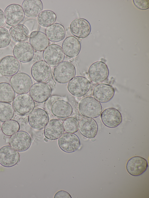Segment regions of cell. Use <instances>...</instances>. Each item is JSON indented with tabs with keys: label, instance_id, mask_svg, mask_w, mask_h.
<instances>
[{
	"label": "cell",
	"instance_id": "cell-16",
	"mask_svg": "<svg viewBox=\"0 0 149 198\" xmlns=\"http://www.w3.org/2000/svg\"><path fill=\"white\" fill-rule=\"evenodd\" d=\"M71 33L74 36L80 38H84L90 34L91 27L89 22L83 18L76 19L71 23L70 26Z\"/></svg>",
	"mask_w": 149,
	"mask_h": 198
},
{
	"label": "cell",
	"instance_id": "cell-28",
	"mask_svg": "<svg viewBox=\"0 0 149 198\" xmlns=\"http://www.w3.org/2000/svg\"><path fill=\"white\" fill-rule=\"evenodd\" d=\"M9 31L11 38L16 42H25L28 39L30 35L27 28L24 25L21 24L12 26Z\"/></svg>",
	"mask_w": 149,
	"mask_h": 198
},
{
	"label": "cell",
	"instance_id": "cell-27",
	"mask_svg": "<svg viewBox=\"0 0 149 198\" xmlns=\"http://www.w3.org/2000/svg\"><path fill=\"white\" fill-rule=\"evenodd\" d=\"M45 33L49 40L54 42L61 41L64 38L65 30L64 27L61 24L55 23L46 28Z\"/></svg>",
	"mask_w": 149,
	"mask_h": 198
},
{
	"label": "cell",
	"instance_id": "cell-4",
	"mask_svg": "<svg viewBox=\"0 0 149 198\" xmlns=\"http://www.w3.org/2000/svg\"><path fill=\"white\" fill-rule=\"evenodd\" d=\"M10 84L15 92L18 94L28 93L33 84L31 77L24 72H19L12 76Z\"/></svg>",
	"mask_w": 149,
	"mask_h": 198
},
{
	"label": "cell",
	"instance_id": "cell-6",
	"mask_svg": "<svg viewBox=\"0 0 149 198\" xmlns=\"http://www.w3.org/2000/svg\"><path fill=\"white\" fill-rule=\"evenodd\" d=\"M42 57L44 61L50 66L55 67L63 61L65 54L60 46L51 44L44 51Z\"/></svg>",
	"mask_w": 149,
	"mask_h": 198
},
{
	"label": "cell",
	"instance_id": "cell-7",
	"mask_svg": "<svg viewBox=\"0 0 149 198\" xmlns=\"http://www.w3.org/2000/svg\"><path fill=\"white\" fill-rule=\"evenodd\" d=\"M58 144L60 148L67 153H72L78 150L81 143L78 136L74 133L65 132L58 138Z\"/></svg>",
	"mask_w": 149,
	"mask_h": 198
},
{
	"label": "cell",
	"instance_id": "cell-38",
	"mask_svg": "<svg viewBox=\"0 0 149 198\" xmlns=\"http://www.w3.org/2000/svg\"><path fill=\"white\" fill-rule=\"evenodd\" d=\"M54 198H71L70 195L67 192L64 190L58 191L55 194Z\"/></svg>",
	"mask_w": 149,
	"mask_h": 198
},
{
	"label": "cell",
	"instance_id": "cell-29",
	"mask_svg": "<svg viewBox=\"0 0 149 198\" xmlns=\"http://www.w3.org/2000/svg\"><path fill=\"white\" fill-rule=\"evenodd\" d=\"M15 96V92L9 83H0V102H11Z\"/></svg>",
	"mask_w": 149,
	"mask_h": 198
},
{
	"label": "cell",
	"instance_id": "cell-17",
	"mask_svg": "<svg viewBox=\"0 0 149 198\" xmlns=\"http://www.w3.org/2000/svg\"><path fill=\"white\" fill-rule=\"evenodd\" d=\"M148 167L147 161L140 156H134L130 159L127 162L126 169L130 175L137 176L141 175L147 170Z\"/></svg>",
	"mask_w": 149,
	"mask_h": 198
},
{
	"label": "cell",
	"instance_id": "cell-35",
	"mask_svg": "<svg viewBox=\"0 0 149 198\" xmlns=\"http://www.w3.org/2000/svg\"><path fill=\"white\" fill-rule=\"evenodd\" d=\"M24 25L28 29L30 34L32 32L39 31L40 26L38 21L35 19H30L25 22Z\"/></svg>",
	"mask_w": 149,
	"mask_h": 198
},
{
	"label": "cell",
	"instance_id": "cell-14",
	"mask_svg": "<svg viewBox=\"0 0 149 198\" xmlns=\"http://www.w3.org/2000/svg\"><path fill=\"white\" fill-rule=\"evenodd\" d=\"M88 73L91 80L97 83L104 81L109 74L107 65L101 61H97L92 64L88 69Z\"/></svg>",
	"mask_w": 149,
	"mask_h": 198
},
{
	"label": "cell",
	"instance_id": "cell-34",
	"mask_svg": "<svg viewBox=\"0 0 149 198\" xmlns=\"http://www.w3.org/2000/svg\"><path fill=\"white\" fill-rule=\"evenodd\" d=\"M11 40V37L9 32L4 27H0V48L8 46Z\"/></svg>",
	"mask_w": 149,
	"mask_h": 198
},
{
	"label": "cell",
	"instance_id": "cell-13",
	"mask_svg": "<svg viewBox=\"0 0 149 198\" xmlns=\"http://www.w3.org/2000/svg\"><path fill=\"white\" fill-rule=\"evenodd\" d=\"M49 117L47 112L40 108L33 109L29 114L28 121L33 128L37 130L44 129L49 121Z\"/></svg>",
	"mask_w": 149,
	"mask_h": 198
},
{
	"label": "cell",
	"instance_id": "cell-37",
	"mask_svg": "<svg viewBox=\"0 0 149 198\" xmlns=\"http://www.w3.org/2000/svg\"><path fill=\"white\" fill-rule=\"evenodd\" d=\"M133 2L135 6L139 9L144 10L149 8V0H133Z\"/></svg>",
	"mask_w": 149,
	"mask_h": 198
},
{
	"label": "cell",
	"instance_id": "cell-3",
	"mask_svg": "<svg viewBox=\"0 0 149 198\" xmlns=\"http://www.w3.org/2000/svg\"><path fill=\"white\" fill-rule=\"evenodd\" d=\"M12 106L15 112L20 116L29 114L34 109V101L27 93L19 94L15 97Z\"/></svg>",
	"mask_w": 149,
	"mask_h": 198
},
{
	"label": "cell",
	"instance_id": "cell-36",
	"mask_svg": "<svg viewBox=\"0 0 149 198\" xmlns=\"http://www.w3.org/2000/svg\"><path fill=\"white\" fill-rule=\"evenodd\" d=\"M59 100H63V98L61 96L58 95H53L50 96L45 101V107L46 110L48 112H51V108L52 105L56 101Z\"/></svg>",
	"mask_w": 149,
	"mask_h": 198
},
{
	"label": "cell",
	"instance_id": "cell-32",
	"mask_svg": "<svg viewBox=\"0 0 149 198\" xmlns=\"http://www.w3.org/2000/svg\"><path fill=\"white\" fill-rule=\"evenodd\" d=\"M20 125L16 121L10 120L3 123L1 129L3 133L8 136H10L19 130Z\"/></svg>",
	"mask_w": 149,
	"mask_h": 198
},
{
	"label": "cell",
	"instance_id": "cell-22",
	"mask_svg": "<svg viewBox=\"0 0 149 198\" xmlns=\"http://www.w3.org/2000/svg\"><path fill=\"white\" fill-rule=\"evenodd\" d=\"M98 129L97 123L93 118L84 117L79 123L78 130L80 133L88 138H95L97 134Z\"/></svg>",
	"mask_w": 149,
	"mask_h": 198
},
{
	"label": "cell",
	"instance_id": "cell-9",
	"mask_svg": "<svg viewBox=\"0 0 149 198\" xmlns=\"http://www.w3.org/2000/svg\"><path fill=\"white\" fill-rule=\"evenodd\" d=\"M52 92V88L49 84L46 82H38L32 85L29 95L34 101L42 103L50 96Z\"/></svg>",
	"mask_w": 149,
	"mask_h": 198
},
{
	"label": "cell",
	"instance_id": "cell-8",
	"mask_svg": "<svg viewBox=\"0 0 149 198\" xmlns=\"http://www.w3.org/2000/svg\"><path fill=\"white\" fill-rule=\"evenodd\" d=\"M9 143L12 147L17 151L23 152L30 147L31 143V138L26 132L18 131L11 136Z\"/></svg>",
	"mask_w": 149,
	"mask_h": 198
},
{
	"label": "cell",
	"instance_id": "cell-41",
	"mask_svg": "<svg viewBox=\"0 0 149 198\" xmlns=\"http://www.w3.org/2000/svg\"><path fill=\"white\" fill-rule=\"evenodd\" d=\"M0 126H1V123H0Z\"/></svg>",
	"mask_w": 149,
	"mask_h": 198
},
{
	"label": "cell",
	"instance_id": "cell-5",
	"mask_svg": "<svg viewBox=\"0 0 149 198\" xmlns=\"http://www.w3.org/2000/svg\"><path fill=\"white\" fill-rule=\"evenodd\" d=\"M91 83L86 78L80 76L74 77L68 82L67 89L72 95L80 97L85 95L89 91Z\"/></svg>",
	"mask_w": 149,
	"mask_h": 198
},
{
	"label": "cell",
	"instance_id": "cell-39",
	"mask_svg": "<svg viewBox=\"0 0 149 198\" xmlns=\"http://www.w3.org/2000/svg\"><path fill=\"white\" fill-rule=\"evenodd\" d=\"M5 22V19L4 12L0 8V27L2 26L4 24Z\"/></svg>",
	"mask_w": 149,
	"mask_h": 198
},
{
	"label": "cell",
	"instance_id": "cell-33",
	"mask_svg": "<svg viewBox=\"0 0 149 198\" xmlns=\"http://www.w3.org/2000/svg\"><path fill=\"white\" fill-rule=\"evenodd\" d=\"M63 125L64 130L66 132L74 133L78 130L79 123L75 118L70 117L65 119Z\"/></svg>",
	"mask_w": 149,
	"mask_h": 198
},
{
	"label": "cell",
	"instance_id": "cell-26",
	"mask_svg": "<svg viewBox=\"0 0 149 198\" xmlns=\"http://www.w3.org/2000/svg\"><path fill=\"white\" fill-rule=\"evenodd\" d=\"M22 7L25 15L29 17L38 16L43 10V3L40 0H24Z\"/></svg>",
	"mask_w": 149,
	"mask_h": 198
},
{
	"label": "cell",
	"instance_id": "cell-10",
	"mask_svg": "<svg viewBox=\"0 0 149 198\" xmlns=\"http://www.w3.org/2000/svg\"><path fill=\"white\" fill-rule=\"evenodd\" d=\"M5 22L13 26L22 22L24 19L25 14L20 5L13 3L8 6L4 11Z\"/></svg>",
	"mask_w": 149,
	"mask_h": 198
},
{
	"label": "cell",
	"instance_id": "cell-40",
	"mask_svg": "<svg viewBox=\"0 0 149 198\" xmlns=\"http://www.w3.org/2000/svg\"><path fill=\"white\" fill-rule=\"evenodd\" d=\"M44 140L46 142H47L48 141L47 139V138H44Z\"/></svg>",
	"mask_w": 149,
	"mask_h": 198
},
{
	"label": "cell",
	"instance_id": "cell-25",
	"mask_svg": "<svg viewBox=\"0 0 149 198\" xmlns=\"http://www.w3.org/2000/svg\"><path fill=\"white\" fill-rule=\"evenodd\" d=\"M29 41L33 48L39 52L44 51L49 44L45 34L39 31L32 32L30 34Z\"/></svg>",
	"mask_w": 149,
	"mask_h": 198
},
{
	"label": "cell",
	"instance_id": "cell-30",
	"mask_svg": "<svg viewBox=\"0 0 149 198\" xmlns=\"http://www.w3.org/2000/svg\"><path fill=\"white\" fill-rule=\"evenodd\" d=\"M38 21L41 26L47 27L54 24L56 16L53 11L45 10L42 11L38 16Z\"/></svg>",
	"mask_w": 149,
	"mask_h": 198
},
{
	"label": "cell",
	"instance_id": "cell-31",
	"mask_svg": "<svg viewBox=\"0 0 149 198\" xmlns=\"http://www.w3.org/2000/svg\"><path fill=\"white\" fill-rule=\"evenodd\" d=\"M14 115L12 105L8 102H0V121L5 122L11 120Z\"/></svg>",
	"mask_w": 149,
	"mask_h": 198
},
{
	"label": "cell",
	"instance_id": "cell-21",
	"mask_svg": "<svg viewBox=\"0 0 149 198\" xmlns=\"http://www.w3.org/2000/svg\"><path fill=\"white\" fill-rule=\"evenodd\" d=\"M64 132L62 122L56 119L49 120L44 127V134L46 138L53 140L58 139Z\"/></svg>",
	"mask_w": 149,
	"mask_h": 198
},
{
	"label": "cell",
	"instance_id": "cell-24",
	"mask_svg": "<svg viewBox=\"0 0 149 198\" xmlns=\"http://www.w3.org/2000/svg\"><path fill=\"white\" fill-rule=\"evenodd\" d=\"M73 108L67 101L59 100L54 102L51 108V112L54 116L60 118H65L70 116L73 113Z\"/></svg>",
	"mask_w": 149,
	"mask_h": 198
},
{
	"label": "cell",
	"instance_id": "cell-18",
	"mask_svg": "<svg viewBox=\"0 0 149 198\" xmlns=\"http://www.w3.org/2000/svg\"><path fill=\"white\" fill-rule=\"evenodd\" d=\"M100 117L103 124L110 128L117 127L122 121L120 112L118 109L113 108L105 109L101 113Z\"/></svg>",
	"mask_w": 149,
	"mask_h": 198
},
{
	"label": "cell",
	"instance_id": "cell-15",
	"mask_svg": "<svg viewBox=\"0 0 149 198\" xmlns=\"http://www.w3.org/2000/svg\"><path fill=\"white\" fill-rule=\"evenodd\" d=\"M19 153L10 146L5 145L0 148V164L3 166H13L19 162Z\"/></svg>",
	"mask_w": 149,
	"mask_h": 198
},
{
	"label": "cell",
	"instance_id": "cell-1",
	"mask_svg": "<svg viewBox=\"0 0 149 198\" xmlns=\"http://www.w3.org/2000/svg\"><path fill=\"white\" fill-rule=\"evenodd\" d=\"M78 109L83 116L93 118L100 115L102 107L101 103L94 97L89 96L80 101L78 105Z\"/></svg>",
	"mask_w": 149,
	"mask_h": 198
},
{
	"label": "cell",
	"instance_id": "cell-2",
	"mask_svg": "<svg viewBox=\"0 0 149 198\" xmlns=\"http://www.w3.org/2000/svg\"><path fill=\"white\" fill-rule=\"evenodd\" d=\"M76 69L71 62L63 61L54 68L53 75L56 81L61 84L66 83L75 76Z\"/></svg>",
	"mask_w": 149,
	"mask_h": 198
},
{
	"label": "cell",
	"instance_id": "cell-23",
	"mask_svg": "<svg viewBox=\"0 0 149 198\" xmlns=\"http://www.w3.org/2000/svg\"><path fill=\"white\" fill-rule=\"evenodd\" d=\"M81 46L79 41L73 36L67 37L62 45V48L64 54L67 57H74L79 53Z\"/></svg>",
	"mask_w": 149,
	"mask_h": 198
},
{
	"label": "cell",
	"instance_id": "cell-20",
	"mask_svg": "<svg viewBox=\"0 0 149 198\" xmlns=\"http://www.w3.org/2000/svg\"><path fill=\"white\" fill-rule=\"evenodd\" d=\"M115 93L114 88L111 85L104 83L97 85L94 88L93 96L100 103H105L110 101Z\"/></svg>",
	"mask_w": 149,
	"mask_h": 198
},
{
	"label": "cell",
	"instance_id": "cell-12",
	"mask_svg": "<svg viewBox=\"0 0 149 198\" xmlns=\"http://www.w3.org/2000/svg\"><path fill=\"white\" fill-rule=\"evenodd\" d=\"M14 57L19 61L23 63L31 61L34 53V49L27 42H18L14 46L13 49Z\"/></svg>",
	"mask_w": 149,
	"mask_h": 198
},
{
	"label": "cell",
	"instance_id": "cell-19",
	"mask_svg": "<svg viewBox=\"0 0 149 198\" xmlns=\"http://www.w3.org/2000/svg\"><path fill=\"white\" fill-rule=\"evenodd\" d=\"M19 68L18 61L13 56H6L0 61V73L4 76L14 75L18 72Z\"/></svg>",
	"mask_w": 149,
	"mask_h": 198
},
{
	"label": "cell",
	"instance_id": "cell-11",
	"mask_svg": "<svg viewBox=\"0 0 149 198\" xmlns=\"http://www.w3.org/2000/svg\"><path fill=\"white\" fill-rule=\"evenodd\" d=\"M52 73L50 66L43 60L38 61L32 66L31 74L33 79L38 82H47Z\"/></svg>",
	"mask_w": 149,
	"mask_h": 198
}]
</instances>
